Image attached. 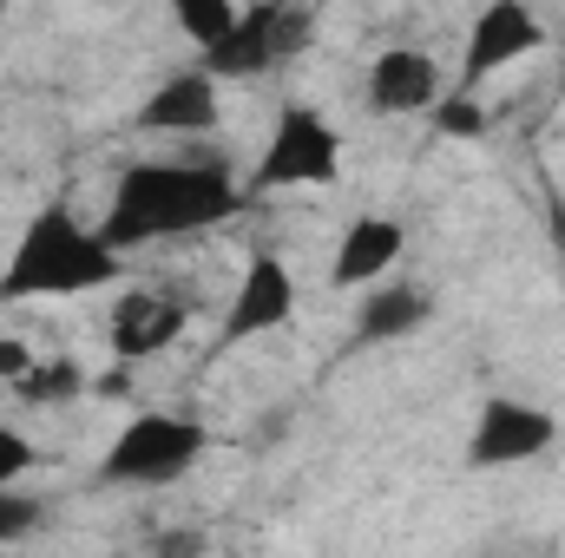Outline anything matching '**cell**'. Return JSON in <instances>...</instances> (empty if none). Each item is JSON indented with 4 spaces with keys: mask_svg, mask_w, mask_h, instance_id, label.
Wrapping results in <instances>:
<instances>
[{
    "mask_svg": "<svg viewBox=\"0 0 565 558\" xmlns=\"http://www.w3.org/2000/svg\"><path fill=\"white\" fill-rule=\"evenodd\" d=\"M26 408H60V401H79V395H93V382H86V368L73 362V355H33L13 382H7Z\"/></svg>",
    "mask_w": 565,
    "mask_h": 558,
    "instance_id": "obj_14",
    "label": "cell"
},
{
    "mask_svg": "<svg viewBox=\"0 0 565 558\" xmlns=\"http://www.w3.org/2000/svg\"><path fill=\"white\" fill-rule=\"evenodd\" d=\"M217 86L204 66H184V73H164L139 106V132H164V139H198V132H217L224 106H217Z\"/></svg>",
    "mask_w": 565,
    "mask_h": 558,
    "instance_id": "obj_9",
    "label": "cell"
},
{
    "mask_svg": "<svg viewBox=\"0 0 565 558\" xmlns=\"http://www.w3.org/2000/svg\"><path fill=\"white\" fill-rule=\"evenodd\" d=\"M40 519H46V506H40V500H26V493H7V486H0V546L26 539Z\"/></svg>",
    "mask_w": 565,
    "mask_h": 558,
    "instance_id": "obj_17",
    "label": "cell"
},
{
    "mask_svg": "<svg viewBox=\"0 0 565 558\" xmlns=\"http://www.w3.org/2000/svg\"><path fill=\"white\" fill-rule=\"evenodd\" d=\"M0 13H7V0H0Z\"/></svg>",
    "mask_w": 565,
    "mask_h": 558,
    "instance_id": "obj_21",
    "label": "cell"
},
{
    "mask_svg": "<svg viewBox=\"0 0 565 558\" xmlns=\"http://www.w3.org/2000/svg\"><path fill=\"white\" fill-rule=\"evenodd\" d=\"M440 93H447V86H440V66L427 60L422 46H388V53H375V66H369V106H375L382 119H415V112H427Z\"/></svg>",
    "mask_w": 565,
    "mask_h": 558,
    "instance_id": "obj_10",
    "label": "cell"
},
{
    "mask_svg": "<svg viewBox=\"0 0 565 558\" xmlns=\"http://www.w3.org/2000/svg\"><path fill=\"white\" fill-rule=\"evenodd\" d=\"M434 126H440V139H480L487 132V112H480V93H467V86H447L434 106Z\"/></svg>",
    "mask_w": 565,
    "mask_h": 558,
    "instance_id": "obj_16",
    "label": "cell"
},
{
    "mask_svg": "<svg viewBox=\"0 0 565 558\" xmlns=\"http://www.w3.org/2000/svg\"><path fill=\"white\" fill-rule=\"evenodd\" d=\"M296 322V277L277 250H257L237 277V296L224 309V348L231 342H257V335H277Z\"/></svg>",
    "mask_w": 565,
    "mask_h": 558,
    "instance_id": "obj_7",
    "label": "cell"
},
{
    "mask_svg": "<svg viewBox=\"0 0 565 558\" xmlns=\"http://www.w3.org/2000/svg\"><path fill=\"white\" fill-rule=\"evenodd\" d=\"M204 453H211L204 420L145 408V415H132L113 433V447H106V460H99V480H113V486H171V480H184Z\"/></svg>",
    "mask_w": 565,
    "mask_h": 558,
    "instance_id": "obj_3",
    "label": "cell"
},
{
    "mask_svg": "<svg viewBox=\"0 0 565 558\" xmlns=\"http://www.w3.org/2000/svg\"><path fill=\"white\" fill-rule=\"evenodd\" d=\"M191 322V296L184 289H126L106 315V342L119 362H145L158 348H171Z\"/></svg>",
    "mask_w": 565,
    "mask_h": 558,
    "instance_id": "obj_8",
    "label": "cell"
},
{
    "mask_svg": "<svg viewBox=\"0 0 565 558\" xmlns=\"http://www.w3.org/2000/svg\"><path fill=\"white\" fill-rule=\"evenodd\" d=\"M126 270V250L106 244L99 224H79L73 204H40L20 230V244L7 250L0 270V302H46V296H93L113 289Z\"/></svg>",
    "mask_w": 565,
    "mask_h": 558,
    "instance_id": "obj_2",
    "label": "cell"
},
{
    "mask_svg": "<svg viewBox=\"0 0 565 558\" xmlns=\"http://www.w3.org/2000/svg\"><path fill=\"white\" fill-rule=\"evenodd\" d=\"M342 178V139L316 106H282L250 171V191H296V184H335Z\"/></svg>",
    "mask_w": 565,
    "mask_h": 558,
    "instance_id": "obj_4",
    "label": "cell"
},
{
    "mask_svg": "<svg viewBox=\"0 0 565 558\" xmlns=\"http://www.w3.org/2000/svg\"><path fill=\"white\" fill-rule=\"evenodd\" d=\"M546 26L533 13V0H487L467 26V53H460V86L480 93L487 79H500L507 66H520L526 53H540Z\"/></svg>",
    "mask_w": 565,
    "mask_h": 558,
    "instance_id": "obj_5",
    "label": "cell"
},
{
    "mask_svg": "<svg viewBox=\"0 0 565 558\" xmlns=\"http://www.w3.org/2000/svg\"><path fill=\"white\" fill-rule=\"evenodd\" d=\"M402 250H408L402 217H355V224L342 230V244H335L329 282H335V289H369V282H382L402 264Z\"/></svg>",
    "mask_w": 565,
    "mask_h": 558,
    "instance_id": "obj_11",
    "label": "cell"
},
{
    "mask_svg": "<svg viewBox=\"0 0 565 558\" xmlns=\"http://www.w3.org/2000/svg\"><path fill=\"white\" fill-rule=\"evenodd\" d=\"M198 66H204L211 79H257V73H270V66H277V46H270V0H264V7H244L237 26H231L217 46H204Z\"/></svg>",
    "mask_w": 565,
    "mask_h": 558,
    "instance_id": "obj_12",
    "label": "cell"
},
{
    "mask_svg": "<svg viewBox=\"0 0 565 558\" xmlns=\"http://www.w3.org/2000/svg\"><path fill=\"white\" fill-rule=\"evenodd\" d=\"M427 322V296L415 282H369L362 309H355V348H375V342H402Z\"/></svg>",
    "mask_w": 565,
    "mask_h": 558,
    "instance_id": "obj_13",
    "label": "cell"
},
{
    "mask_svg": "<svg viewBox=\"0 0 565 558\" xmlns=\"http://www.w3.org/2000/svg\"><path fill=\"white\" fill-rule=\"evenodd\" d=\"M237 0H171V20H178V33L204 53V46H217L231 26H237Z\"/></svg>",
    "mask_w": 565,
    "mask_h": 558,
    "instance_id": "obj_15",
    "label": "cell"
},
{
    "mask_svg": "<svg viewBox=\"0 0 565 558\" xmlns=\"http://www.w3.org/2000/svg\"><path fill=\"white\" fill-rule=\"evenodd\" d=\"M559 440V420L546 415V408H533V401H513V395H493L480 420H473V433H467V466H526V460H540L546 447Z\"/></svg>",
    "mask_w": 565,
    "mask_h": 558,
    "instance_id": "obj_6",
    "label": "cell"
},
{
    "mask_svg": "<svg viewBox=\"0 0 565 558\" xmlns=\"http://www.w3.org/2000/svg\"><path fill=\"white\" fill-rule=\"evenodd\" d=\"M244 197L250 191H237V178L224 164H204V158L126 164L99 230H106L113 250H139V244H158V237H191V230L231 224L244 211Z\"/></svg>",
    "mask_w": 565,
    "mask_h": 558,
    "instance_id": "obj_1",
    "label": "cell"
},
{
    "mask_svg": "<svg viewBox=\"0 0 565 558\" xmlns=\"http://www.w3.org/2000/svg\"><path fill=\"white\" fill-rule=\"evenodd\" d=\"M553 237H559V250H565V211L553 204Z\"/></svg>",
    "mask_w": 565,
    "mask_h": 558,
    "instance_id": "obj_20",
    "label": "cell"
},
{
    "mask_svg": "<svg viewBox=\"0 0 565 558\" xmlns=\"http://www.w3.org/2000/svg\"><path fill=\"white\" fill-rule=\"evenodd\" d=\"M33 460H40V447H33L20 427H0V486H13Z\"/></svg>",
    "mask_w": 565,
    "mask_h": 558,
    "instance_id": "obj_18",
    "label": "cell"
},
{
    "mask_svg": "<svg viewBox=\"0 0 565 558\" xmlns=\"http://www.w3.org/2000/svg\"><path fill=\"white\" fill-rule=\"evenodd\" d=\"M26 362H33V348H26L20 335H0V382H13Z\"/></svg>",
    "mask_w": 565,
    "mask_h": 558,
    "instance_id": "obj_19",
    "label": "cell"
}]
</instances>
